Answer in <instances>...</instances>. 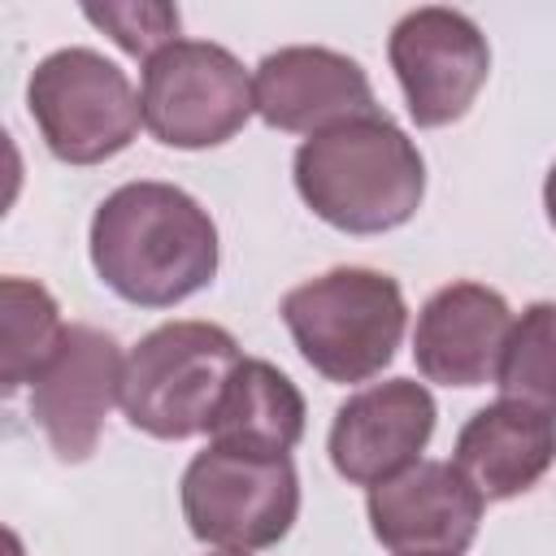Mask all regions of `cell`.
<instances>
[{"label":"cell","mask_w":556,"mask_h":556,"mask_svg":"<svg viewBox=\"0 0 556 556\" xmlns=\"http://www.w3.org/2000/svg\"><path fill=\"white\" fill-rule=\"evenodd\" d=\"M9 556H22V547H17V534H9Z\"/></svg>","instance_id":"ffe728a7"},{"label":"cell","mask_w":556,"mask_h":556,"mask_svg":"<svg viewBox=\"0 0 556 556\" xmlns=\"http://www.w3.org/2000/svg\"><path fill=\"white\" fill-rule=\"evenodd\" d=\"M304 417L308 413L300 387L278 365L261 356H243L230 374L208 443L261 452V456H291V447L304 439Z\"/></svg>","instance_id":"9a60e30c"},{"label":"cell","mask_w":556,"mask_h":556,"mask_svg":"<svg viewBox=\"0 0 556 556\" xmlns=\"http://www.w3.org/2000/svg\"><path fill=\"white\" fill-rule=\"evenodd\" d=\"M122 378L126 356L109 330L65 326L61 348L30 382V417L65 465H83L96 452L109 408L122 404Z\"/></svg>","instance_id":"9c48e42d"},{"label":"cell","mask_w":556,"mask_h":556,"mask_svg":"<svg viewBox=\"0 0 556 556\" xmlns=\"http://www.w3.org/2000/svg\"><path fill=\"white\" fill-rule=\"evenodd\" d=\"M387 61L400 78L408 117L421 130H434L460 122L473 109L491 74V43L469 13L421 4L395 22Z\"/></svg>","instance_id":"ba28073f"},{"label":"cell","mask_w":556,"mask_h":556,"mask_svg":"<svg viewBox=\"0 0 556 556\" xmlns=\"http://www.w3.org/2000/svg\"><path fill=\"white\" fill-rule=\"evenodd\" d=\"M478 486L452 460H417L369 486L365 513L391 556H465L482 521Z\"/></svg>","instance_id":"30bf717a"},{"label":"cell","mask_w":556,"mask_h":556,"mask_svg":"<svg viewBox=\"0 0 556 556\" xmlns=\"http://www.w3.org/2000/svg\"><path fill=\"white\" fill-rule=\"evenodd\" d=\"M0 308H4V395H17L39 378V369L61 348L65 321L52 291L17 274L0 282Z\"/></svg>","instance_id":"2e32d148"},{"label":"cell","mask_w":556,"mask_h":556,"mask_svg":"<svg viewBox=\"0 0 556 556\" xmlns=\"http://www.w3.org/2000/svg\"><path fill=\"white\" fill-rule=\"evenodd\" d=\"M495 387L504 400L556 413V300H539L513 317Z\"/></svg>","instance_id":"e0dca14e"},{"label":"cell","mask_w":556,"mask_h":556,"mask_svg":"<svg viewBox=\"0 0 556 556\" xmlns=\"http://www.w3.org/2000/svg\"><path fill=\"white\" fill-rule=\"evenodd\" d=\"M508 330H513V313L495 287L447 282L417 313V330H413L417 374L439 387L495 382Z\"/></svg>","instance_id":"4fadbf2b"},{"label":"cell","mask_w":556,"mask_h":556,"mask_svg":"<svg viewBox=\"0 0 556 556\" xmlns=\"http://www.w3.org/2000/svg\"><path fill=\"white\" fill-rule=\"evenodd\" d=\"M434 421L439 408L426 382L417 378L369 382L334 408L326 439L330 465L352 486H378L421 460Z\"/></svg>","instance_id":"8fae6325"},{"label":"cell","mask_w":556,"mask_h":556,"mask_svg":"<svg viewBox=\"0 0 556 556\" xmlns=\"http://www.w3.org/2000/svg\"><path fill=\"white\" fill-rule=\"evenodd\" d=\"M239 361L243 352L226 326L165 321L126 352L122 413L152 439L208 434Z\"/></svg>","instance_id":"277c9868"},{"label":"cell","mask_w":556,"mask_h":556,"mask_svg":"<svg viewBox=\"0 0 556 556\" xmlns=\"http://www.w3.org/2000/svg\"><path fill=\"white\" fill-rule=\"evenodd\" d=\"M143 126L156 143L200 152L235 139L256 113L252 74L213 39H174L143 61Z\"/></svg>","instance_id":"52a82bcc"},{"label":"cell","mask_w":556,"mask_h":556,"mask_svg":"<svg viewBox=\"0 0 556 556\" xmlns=\"http://www.w3.org/2000/svg\"><path fill=\"white\" fill-rule=\"evenodd\" d=\"M83 17L109 30V39L130 56H156L178 39V9L161 0H122V4H83Z\"/></svg>","instance_id":"ac0fdd59"},{"label":"cell","mask_w":556,"mask_h":556,"mask_svg":"<svg viewBox=\"0 0 556 556\" xmlns=\"http://www.w3.org/2000/svg\"><path fill=\"white\" fill-rule=\"evenodd\" d=\"M291 178L300 200L343 235L395 230L426 195V161L382 109L308 135L295 148Z\"/></svg>","instance_id":"7a4b0ae2"},{"label":"cell","mask_w":556,"mask_h":556,"mask_svg":"<svg viewBox=\"0 0 556 556\" xmlns=\"http://www.w3.org/2000/svg\"><path fill=\"white\" fill-rule=\"evenodd\" d=\"M26 109L48 152L65 165H100L130 148L143 104L117 61L96 48H56L26 78Z\"/></svg>","instance_id":"8992f818"},{"label":"cell","mask_w":556,"mask_h":556,"mask_svg":"<svg viewBox=\"0 0 556 556\" xmlns=\"http://www.w3.org/2000/svg\"><path fill=\"white\" fill-rule=\"evenodd\" d=\"M282 326L326 382H369L395 361L408 326L404 291L369 265H334L282 295Z\"/></svg>","instance_id":"3957f363"},{"label":"cell","mask_w":556,"mask_h":556,"mask_svg":"<svg viewBox=\"0 0 556 556\" xmlns=\"http://www.w3.org/2000/svg\"><path fill=\"white\" fill-rule=\"evenodd\" d=\"M187 530L217 552H265L300 517V473L291 456H261L208 443L182 469Z\"/></svg>","instance_id":"5b68a950"},{"label":"cell","mask_w":556,"mask_h":556,"mask_svg":"<svg viewBox=\"0 0 556 556\" xmlns=\"http://www.w3.org/2000/svg\"><path fill=\"white\" fill-rule=\"evenodd\" d=\"M252 100L261 122L287 135H321L339 122L378 113L361 61L321 43H291L265 52L252 70Z\"/></svg>","instance_id":"7c38bea8"},{"label":"cell","mask_w":556,"mask_h":556,"mask_svg":"<svg viewBox=\"0 0 556 556\" xmlns=\"http://www.w3.org/2000/svg\"><path fill=\"white\" fill-rule=\"evenodd\" d=\"M100 282L139 308H174L217 278L222 243L208 208L174 182L139 178L109 191L91 217Z\"/></svg>","instance_id":"6da1fadb"},{"label":"cell","mask_w":556,"mask_h":556,"mask_svg":"<svg viewBox=\"0 0 556 556\" xmlns=\"http://www.w3.org/2000/svg\"><path fill=\"white\" fill-rule=\"evenodd\" d=\"M556 460V413L517 400L478 408L460 434L452 465L478 486L482 500H513L539 486Z\"/></svg>","instance_id":"5bb4252c"},{"label":"cell","mask_w":556,"mask_h":556,"mask_svg":"<svg viewBox=\"0 0 556 556\" xmlns=\"http://www.w3.org/2000/svg\"><path fill=\"white\" fill-rule=\"evenodd\" d=\"M213 556H248V552H213Z\"/></svg>","instance_id":"44dd1931"},{"label":"cell","mask_w":556,"mask_h":556,"mask_svg":"<svg viewBox=\"0 0 556 556\" xmlns=\"http://www.w3.org/2000/svg\"><path fill=\"white\" fill-rule=\"evenodd\" d=\"M543 208H547V222H552V230H556V161H552V169H547V178H543Z\"/></svg>","instance_id":"d6986e66"}]
</instances>
